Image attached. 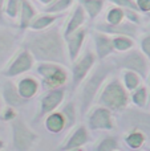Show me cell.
<instances>
[{"label":"cell","instance_id":"cell-1","mask_svg":"<svg viewBox=\"0 0 150 151\" xmlns=\"http://www.w3.org/2000/svg\"><path fill=\"white\" fill-rule=\"evenodd\" d=\"M23 45L31 52L33 58L39 61L56 63L61 65L68 64L65 39L64 35L60 33L58 27H48L41 31H32L25 36Z\"/></svg>","mask_w":150,"mask_h":151},{"label":"cell","instance_id":"cell-2","mask_svg":"<svg viewBox=\"0 0 150 151\" xmlns=\"http://www.w3.org/2000/svg\"><path fill=\"white\" fill-rule=\"evenodd\" d=\"M110 70L112 69L108 65L101 64L90 73L89 77L84 78V81H82L84 85H82V90H81V106H80L82 117L87 115V113L90 110V106L93 105L96 97L98 96V93H100L105 80L108 78Z\"/></svg>","mask_w":150,"mask_h":151},{"label":"cell","instance_id":"cell-3","mask_svg":"<svg viewBox=\"0 0 150 151\" xmlns=\"http://www.w3.org/2000/svg\"><path fill=\"white\" fill-rule=\"evenodd\" d=\"M98 104L108 107L110 111H122L128 107L129 94L118 80H112L98 93Z\"/></svg>","mask_w":150,"mask_h":151},{"label":"cell","instance_id":"cell-4","mask_svg":"<svg viewBox=\"0 0 150 151\" xmlns=\"http://www.w3.org/2000/svg\"><path fill=\"white\" fill-rule=\"evenodd\" d=\"M122 53H124L122 56L113 58V63L117 68L124 69V70L128 69V70L136 72L142 80L148 78L149 72H150V61L142 52L129 49Z\"/></svg>","mask_w":150,"mask_h":151},{"label":"cell","instance_id":"cell-5","mask_svg":"<svg viewBox=\"0 0 150 151\" xmlns=\"http://www.w3.org/2000/svg\"><path fill=\"white\" fill-rule=\"evenodd\" d=\"M37 73L43 77V83L47 89L64 88L68 81V73L61 64L40 61L37 65Z\"/></svg>","mask_w":150,"mask_h":151},{"label":"cell","instance_id":"cell-6","mask_svg":"<svg viewBox=\"0 0 150 151\" xmlns=\"http://www.w3.org/2000/svg\"><path fill=\"white\" fill-rule=\"evenodd\" d=\"M12 122V142L16 150H29L35 145L37 135L23 122L20 118H15Z\"/></svg>","mask_w":150,"mask_h":151},{"label":"cell","instance_id":"cell-7","mask_svg":"<svg viewBox=\"0 0 150 151\" xmlns=\"http://www.w3.org/2000/svg\"><path fill=\"white\" fill-rule=\"evenodd\" d=\"M96 63V55L90 50L85 52L81 57H77L72 63V85L73 88H79L80 83L84 81V78L88 76L92 66Z\"/></svg>","mask_w":150,"mask_h":151},{"label":"cell","instance_id":"cell-8","mask_svg":"<svg viewBox=\"0 0 150 151\" xmlns=\"http://www.w3.org/2000/svg\"><path fill=\"white\" fill-rule=\"evenodd\" d=\"M33 56L31 55L28 49L24 48L23 50L17 53L15 56L13 60H11V63L7 65V68L3 70V74L5 77H16V76H20L25 72L31 70L32 66H33Z\"/></svg>","mask_w":150,"mask_h":151},{"label":"cell","instance_id":"cell-9","mask_svg":"<svg viewBox=\"0 0 150 151\" xmlns=\"http://www.w3.org/2000/svg\"><path fill=\"white\" fill-rule=\"evenodd\" d=\"M88 114V126L90 130H112L113 119L112 111L105 106H97L89 110Z\"/></svg>","mask_w":150,"mask_h":151},{"label":"cell","instance_id":"cell-10","mask_svg":"<svg viewBox=\"0 0 150 151\" xmlns=\"http://www.w3.org/2000/svg\"><path fill=\"white\" fill-rule=\"evenodd\" d=\"M96 29L100 32L108 35H114V36H128L132 39H137L138 37V27L136 23L133 21H121L118 24H104V23H98L96 24Z\"/></svg>","mask_w":150,"mask_h":151},{"label":"cell","instance_id":"cell-11","mask_svg":"<svg viewBox=\"0 0 150 151\" xmlns=\"http://www.w3.org/2000/svg\"><path fill=\"white\" fill-rule=\"evenodd\" d=\"M64 96H65V89L64 88L48 89V91L40 99V114L45 115L56 110L63 102Z\"/></svg>","mask_w":150,"mask_h":151},{"label":"cell","instance_id":"cell-12","mask_svg":"<svg viewBox=\"0 0 150 151\" xmlns=\"http://www.w3.org/2000/svg\"><path fill=\"white\" fill-rule=\"evenodd\" d=\"M87 33H88V31L85 28H79L72 35H69L68 37H65L66 52H68V57H69V61H71V63H73V61L79 57L80 50H81L82 42H84Z\"/></svg>","mask_w":150,"mask_h":151},{"label":"cell","instance_id":"cell-13","mask_svg":"<svg viewBox=\"0 0 150 151\" xmlns=\"http://www.w3.org/2000/svg\"><path fill=\"white\" fill-rule=\"evenodd\" d=\"M126 111L122 114V119L130 121V125L136 130H141L146 135V133L150 134V114L140 113L134 109H125Z\"/></svg>","mask_w":150,"mask_h":151},{"label":"cell","instance_id":"cell-14","mask_svg":"<svg viewBox=\"0 0 150 151\" xmlns=\"http://www.w3.org/2000/svg\"><path fill=\"white\" fill-rule=\"evenodd\" d=\"M93 40H94V48H96V56L98 60H105L109 55L114 52L113 41H112L110 35L104 33V32L97 31L93 33Z\"/></svg>","mask_w":150,"mask_h":151},{"label":"cell","instance_id":"cell-15","mask_svg":"<svg viewBox=\"0 0 150 151\" xmlns=\"http://www.w3.org/2000/svg\"><path fill=\"white\" fill-rule=\"evenodd\" d=\"M89 139L88 130L85 126H80L79 129L72 133V135L68 138V141L60 147L61 150H80L81 146H84Z\"/></svg>","mask_w":150,"mask_h":151},{"label":"cell","instance_id":"cell-16","mask_svg":"<svg viewBox=\"0 0 150 151\" xmlns=\"http://www.w3.org/2000/svg\"><path fill=\"white\" fill-rule=\"evenodd\" d=\"M85 19H87V16H85L84 8L81 7V4L76 5V8L73 9L71 17H69L68 23L65 24L64 33H63L64 35V39H65V37H68L69 35H72L74 31H77L79 28H81V25L85 23Z\"/></svg>","mask_w":150,"mask_h":151},{"label":"cell","instance_id":"cell-17","mask_svg":"<svg viewBox=\"0 0 150 151\" xmlns=\"http://www.w3.org/2000/svg\"><path fill=\"white\" fill-rule=\"evenodd\" d=\"M1 94H3V99L8 106H21L24 104L25 99L20 96L17 88L15 86V83L12 81H5L3 83V89H1Z\"/></svg>","mask_w":150,"mask_h":151},{"label":"cell","instance_id":"cell-18","mask_svg":"<svg viewBox=\"0 0 150 151\" xmlns=\"http://www.w3.org/2000/svg\"><path fill=\"white\" fill-rule=\"evenodd\" d=\"M16 45V36L8 31H0V65L12 55Z\"/></svg>","mask_w":150,"mask_h":151},{"label":"cell","instance_id":"cell-19","mask_svg":"<svg viewBox=\"0 0 150 151\" xmlns=\"http://www.w3.org/2000/svg\"><path fill=\"white\" fill-rule=\"evenodd\" d=\"M65 125H66V121H65V117L61 111H50L48 114L47 119H45V127L49 133H53V134H57L60 131H63L65 129Z\"/></svg>","mask_w":150,"mask_h":151},{"label":"cell","instance_id":"cell-20","mask_svg":"<svg viewBox=\"0 0 150 151\" xmlns=\"http://www.w3.org/2000/svg\"><path fill=\"white\" fill-rule=\"evenodd\" d=\"M16 88H17L20 96L27 101V99L32 98L37 93V90H39V82L33 77H24L19 81Z\"/></svg>","mask_w":150,"mask_h":151},{"label":"cell","instance_id":"cell-21","mask_svg":"<svg viewBox=\"0 0 150 151\" xmlns=\"http://www.w3.org/2000/svg\"><path fill=\"white\" fill-rule=\"evenodd\" d=\"M36 11L32 7V4L28 0H21L20 3V11H19V16H20V24H19V28L25 31L28 29L29 24H31L32 19L36 16Z\"/></svg>","mask_w":150,"mask_h":151},{"label":"cell","instance_id":"cell-22","mask_svg":"<svg viewBox=\"0 0 150 151\" xmlns=\"http://www.w3.org/2000/svg\"><path fill=\"white\" fill-rule=\"evenodd\" d=\"M57 19H58L57 15H47V12H45V15H36L32 19L28 28L31 31H41V29L50 27Z\"/></svg>","mask_w":150,"mask_h":151},{"label":"cell","instance_id":"cell-23","mask_svg":"<svg viewBox=\"0 0 150 151\" xmlns=\"http://www.w3.org/2000/svg\"><path fill=\"white\" fill-rule=\"evenodd\" d=\"M81 7L88 13L90 20H94L98 15H100L101 9H102L105 0H79Z\"/></svg>","mask_w":150,"mask_h":151},{"label":"cell","instance_id":"cell-24","mask_svg":"<svg viewBox=\"0 0 150 151\" xmlns=\"http://www.w3.org/2000/svg\"><path fill=\"white\" fill-rule=\"evenodd\" d=\"M146 141V135L141 130H136L133 129L126 137H125V142L130 149H140Z\"/></svg>","mask_w":150,"mask_h":151},{"label":"cell","instance_id":"cell-25","mask_svg":"<svg viewBox=\"0 0 150 151\" xmlns=\"http://www.w3.org/2000/svg\"><path fill=\"white\" fill-rule=\"evenodd\" d=\"M130 99L137 107H145L148 104V89L145 86H137L134 90H132Z\"/></svg>","mask_w":150,"mask_h":151},{"label":"cell","instance_id":"cell-26","mask_svg":"<svg viewBox=\"0 0 150 151\" xmlns=\"http://www.w3.org/2000/svg\"><path fill=\"white\" fill-rule=\"evenodd\" d=\"M112 41H113L114 50L118 52H126L134 47V40L128 36H114L112 37Z\"/></svg>","mask_w":150,"mask_h":151},{"label":"cell","instance_id":"cell-27","mask_svg":"<svg viewBox=\"0 0 150 151\" xmlns=\"http://www.w3.org/2000/svg\"><path fill=\"white\" fill-rule=\"evenodd\" d=\"M122 78H124V86L128 91H132V90H134L137 86H140L141 77L136 73V72L125 69L124 74H122Z\"/></svg>","mask_w":150,"mask_h":151},{"label":"cell","instance_id":"cell-28","mask_svg":"<svg viewBox=\"0 0 150 151\" xmlns=\"http://www.w3.org/2000/svg\"><path fill=\"white\" fill-rule=\"evenodd\" d=\"M74 0H53L49 4H47V7L44 8V11L47 13H58L68 9Z\"/></svg>","mask_w":150,"mask_h":151},{"label":"cell","instance_id":"cell-29","mask_svg":"<svg viewBox=\"0 0 150 151\" xmlns=\"http://www.w3.org/2000/svg\"><path fill=\"white\" fill-rule=\"evenodd\" d=\"M118 147H120L118 142H117V139L114 137H105L93 149L97 151H114V150H118Z\"/></svg>","mask_w":150,"mask_h":151},{"label":"cell","instance_id":"cell-30","mask_svg":"<svg viewBox=\"0 0 150 151\" xmlns=\"http://www.w3.org/2000/svg\"><path fill=\"white\" fill-rule=\"evenodd\" d=\"M125 19V12L124 8L121 7H112L110 9L106 12V21L108 24H118L121 21H124Z\"/></svg>","mask_w":150,"mask_h":151},{"label":"cell","instance_id":"cell-31","mask_svg":"<svg viewBox=\"0 0 150 151\" xmlns=\"http://www.w3.org/2000/svg\"><path fill=\"white\" fill-rule=\"evenodd\" d=\"M61 113L64 114V117H65V121H66L65 129H69L74 123V121H76V110H74L73 104L65 105V107L61 110Z\"/></svg>","mask_w":150,"mask_h":151},{"label":"cell","instance_id":"cell-32","mask_svg":"<svg viewBox=\"0 0 150 151\" xmlns=\"http://www.w3.org/2000/svg\"><path fill=\"white\" fill-rule=\"evenodd\" d=\"M20 3L21 0H8L7 5H5L4 11L9 17L15 19L19 16V11H20Z\"/></svg>","mask_w":150,"mask_h":151},{"label":"cell","instance_id":"cell-33","mask_svg":"<svg viewBox=\"0 0 150 151\" xmlns=\"http://www.w3.org/2000/svg\"><path fill=\"white\" fill-rule=\"evenodd\" d=\"M112 1L113 4H116L117 7H121L124 9H134V11H138V7L136 4V0H109ZM140 12V11H138Z\"/></svg>","mask_w":150,"mask_h":151},{"label":"cell","instance_id":"cell-34","mask_svg":"<svg viewBox=\"0 0 150 151\" xmlns=\"http://www.w3.org/2000/svg\"><path fill=\"white\" fill-rule=\"evenodd\" d=\"M141 52L148 57V60L150 61V33H146L141 37Z\"/></svg>","mask_w":150,"mask_h":151},{"label":"cell","instance_id":"cell-35","mask_svg":"<svg viewBox=\"0 0 150 151\" xmlns=\"http://www.w3.org/2000/svg\"><path fill=\"white\" fill-rule=\"evenodd\" d=\"M0 118H1L3 121H5V122H11L12 119H15V118H16L15 109H13L12 106L5 107V109L3 110L1 113H0Z\"/></svg>","mask_w":150,"mask_h":151},{"label":"cell","instance_id":"cell-36","mask_svg":"<svg viewBox=\"0 0 150 151\" xmlns=\"http://www.w3.org/2000/svg\"><path fill=\"white\" fill-rule=\"evenodd\" d=\"M136 4H137L140 12L144 13L150 12V0H136Z\"/></svg>","mask_w":150,"mask_h":151},{"label":"cell","instance_id":"cell-37","mask_svg":"<svg viewBox=\"0 0 150 151\" xmlns=\"http://www.w3.org/2000/svg\"><path fill=\"white\" fill-rule=\"evenodd\" d=\"M4 4H5V1H4V0H0V21L3 20V12H4Z\"/></svg>","mask_w":150,"mask_h":151},{"label":"cell","instance_id":"cell-38","mask_svg":"<svg viewBox=\"0 0 150 151\" xmlns=\"http://www.w3.org/2000/svg\"><path fill=\"white\" fill-rule=\"evenodd\" d=\"M39 1H40V3H43V4H45V5H47V4H49L50 1H53V0H39Z\"/></svg>","mask_w":150,"mask_h":151},{"label":"cell","instance_id":"cell-39","mask_svg":"<svg viewBox=\"0 0 150 151\" xmlns=\"http://www.w3.org/2000/svg\"><path fill=\"white\" fill-rule=\"evenodd\" d=\"M3 147H4V142H3V141H1V139H0V150H1V149H3Z\"/></svg>","mask_w":150,"mask_h":151},{"label":"cell","instance_id":"cell-40","mask_svg":"<svg viewBox=\"0 0 150 151\" xmlns=\"http://www.w3.org/2000/svg\"><path fill=\"white\" fill-rule=\"evenodd\" d=\"M0 113H1V99H0Z\"/></svg>","mask_w":150,"mask_h":151},{"label":"cell","instance_id":"cell-41","mask_svg":"<svg viewBox=\"0 0 150 151\" xmlns=\"http://www.w3.org/2000/svg\"><path fill=\"white\" fill-rule=\"evenodd\" d=\"M148 19H150V12L148 13Z\"/></svg>","mask_w":150,"mask_h":151},{"label":"cell","instance_id":"cell-42","mask_svg":"<svg viewBox=\"0 0 150 151\" xmlns=\"http://www.w3.org/2000/svg\"><path fill=\"white\" fill-rule=\"evenodd\" d=\"M149 88H150V77H149Z\"/></svg>","mask_w":150,"mask_h":151},{"label":"cell","instance_id":"cell-43","mask_svg":"<svg viewBox=\"0 0 150 151\" xmlns=\"http://www.w3.org/2000/svg\"><path fill=\"white\" fill-rule=\"evenodd\" d=\"M149 29H150V25H149Z\"/></svg>","mask_w":150,"mask_h":151}]
</instances>
